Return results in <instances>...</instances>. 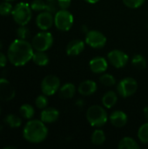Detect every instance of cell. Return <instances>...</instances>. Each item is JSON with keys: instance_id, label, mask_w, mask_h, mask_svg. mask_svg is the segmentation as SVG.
Instances as JSON below:
<instances>
[{"instance_id": "44", "label": "cell", "mask_w": 148, "mask_h": 149, "mask_svg": "<svg viewBox=\"0 0 148 149\" xmlns=\"http://www.w3.org/2000/svg\"><path fill=\"white\" fill-rule=\"evenodd\" d=\"M45 1H55V0H45Z\"/></svg>"}, {"instance_id": "26", "label": "cell", "mask_w": 148, "mask_h": 149, "mask_svg": "<svg viewBox=\"0 0 148 149\" xmlns=\"http://www.w3.org/2000/svg\"><path fill=\"white\" fill-rule=\"evenodd\" d=\"M138 138L140 141V142L147 144L148 143V122L140 126V127L138 130Z\"/></svg>"}, {"instance_id": "17", "label": "cell", "mask_w": 148, "mask_h": 149, "mask_svg": "<svg viewBox=\"0 0 148 149\" xmlns=\"http://www.w3.org/2000/svg\"><path fill=\"white\" fill-rule=\"evenodd\" d=\"M79 93L83 96H90L97 91V84L92 80H85L78 87Z\"/></svg>"}, {"instance_id": "10", "label": "cell", "mask_w": 148, "mask_h": 149, "mask_svg": "<svg viewBox=\"0 0 148 149\" xmlns=\"http://www.w3.org/2000/svg\"><path fill=\"white\" fill-rule=\"evenodd\" d=\"M108 61L115 68H123L128 62V55L120 50H113L107 55Z\"/></svg>"}, {"instance_id": "12", "label": "cell", "mask_w": 148, "mask_h": 149, "mask_svg": "<svg viewBox=\"0 0 148 149\" xmlns=\"http://www.w3.org/2000/svg\"><path fill=\"white\" fill-rule=\"evenodd\" d=\"M54 24V16L52 13L44 10L36 17V24L41 31L49 30Z\"/></svg>"}, {"instance_id": "43", "label": "cell", "mask_w": 148, "mask_h": 149, "mask_svg": "<svg viewBox=\"0 0 148 149\" xmlns=\"http://www.w3.org/2000/svg\"><path fill=\"white\" fill-rule=\"evenodd\" d=\"M3 1H8V2H13V1H16V0H3Z\"/></svg>"}, {"instance_id": "23", "label": "cell", "mask_w": 148, "mask_h": 149, "mask_svg": "<svg viewBox=\"0 0 148 149\" xmlns=\"http://www.w3.org/2000/svg\"><path fill=\"white\" fill-rule=\"evenodd\" d=\"M19 113L20 115L25 119V120H31L34 116L35 110L34 107L30 104H24L19 108Z\"/></svg>"}, {"instance_id": "30", "label": "cell", "mask_w": 148, "mask_h": 149, "mask_svg": "<svg viewBox=\"0 0 148 149\" xmlns=\"http://www.w3.org/2000/svg\"><path fill=\"white\" fill-rule=\"evenodd\" d=\"M35 105L39 109H44L48 106V99L47 96L44 95V93L42 95H39L37 97L35 100Z\"/></svg>"}, {"instance_id": "1", "label": "cell", "mask_w": 148, "mask_h": 149, "mask_svg": "<svg viewBox=\"0 0 148 149\" xmlns=\"http://www.w3.org/2000/svg\"><path fill=\"white\" fill-rule=\"evenodd\" d=\"M34 49L31 43H29L26 39L18 38L10 43L7 51V57L10 63L17 67L25 65L32 59Z\"/></svg>"}, {"instance_id": "34", "label": "cell", "mask_w": 148, "mask_h": 149, "mask_svg": "<svg viewBox=\"0 0 148 149\" xmlns=\"http://www.w3.org/2000/svg\"><path fill=\"white\" fill-rule=\"evenodd\" d=\"M58 8L61 10H67L72 3V0H57Z\"/></svg>"}, {"instance_id": "24", "label": "cell", "mask_w": 148, "mask_h": 149, "mask_svg": "<svg viewBox=\"0 0 148 149\" xmlns=\"http://www.w3.org/2000/svg\"><path fill=\"white\" fill-rule=\"evenodd\" d=\"M4 122L10 127V128H17L22 125V120L20 117H18L17 115H15L13 113H10L8 114L5 119H4Z\"/></svg>"}, {"instance_id": "28", "label": "cell", "mask_w": 148, "mask_h": 149, "mask_svg": "<svg viewBox=\"0 0 148 149\" xmlns=\"http://www.w3.org/2000/svg\"><path fill=\"white\" fill-rule=\"evenodd\" d=\"M13 10V6L10 3V2L8 1H3L2 3H0V15L3 17H6L9 16L10 14H11Z\"/></svg>"}, {"instance_id": "3", "label": "cell", "mask_w": 148, "mask_h": 149, "mask_svg": "<svg viewBox=\"0 0 148 149\" xmlns=\"http://www.w3.org/2000/svg\"><path fill=\"white\" fill-rule=\"evenodd\" d=\"M86 120L88 123L94 127H103L108 120L106 109L99 105L90 107L86 111Z\"/></svg>"}, {"instance_id": "27", "label": "cell", "mask_w": 148, "mask_h": 149, "mask_svg": "<svg viewBox=\"0 0 148 149\" xmlns=\"http://www.w3.org/2000/svg\"><path fill=\"white\" fill-rule=\"evenodd\" d=\"M99 81H100V83L103 86H108V87L113 86L116 84L115 78L112 74H109V73H104V74H102L100 76V78H99Z\"/></svg>"}, {"instance_id": "6", "label": "cell", "mask_w": 148, "mask_h": 149, "mask_svg": "<svg viewBox=\"0 0 148 149\" xmlns=\"http://www.w3.org/2000/svg\"><path fill=\"white\" fill-rule=\"evenodd\" d=\"M74 22L72 14L67 10H59L54 14V24L56 28L62 31H69Z\"/></svg>"}, {"instance_id": "35", "label": "cell", "mask_w": 148, "mask_h": 149, "mask_svg": "<svg viewBox=\"0 0 148 149\" xmlns=\"http://www.w3.org/2000/svg\"><path fill=\"white\" fill-rule=\"evenodd\" d=\"M8 57L7 55H5L3 52H0V68H3L6 65L7 61H8Z\"/></svg>"}, {"instance_id": "36", "label": "cell", "mask_w": 148, "mask_h": 149, "mask_svg": "<svg viewBox=\"0 0 148 149\" xmlns=\"http://www.w3.org/2000/svg\"><path fill=\"white\" fill-rule=\"evenodd\" d=\"M143 113H144V116L145 118L147 119V120L148 121V107H146L143 110Z\"/></svg>"}, {"instance_id": "7", "label": "cell", "mask_w": 148, "mask_h": 149, "mask_svg": "<svg viewBox=\"0 0 148 149\" xmlns=\"http://www.w3.org/2000/svg\"><path fill=\"white\" fill-rule=\"evenodd\" d=\"M138 89V83L133 78H125L120 81L117 86L118 93L123 98H128L133 95Z\"/></svg>"}, {"instance_id": "11", "label": "cell", "mask_w": 148, "mask_h": 149, "mask_svg": "<svg viewBox=\"0 0 148 149\" xmlns=\"http://www.w3.org/2000/svg\"><path fill=\"white\" fill-rule=\"evenodd\" d=\"M16 91L13 86L4 78L0 79V101L9 102L15 98Z\"/></svg>"}, {"instance_id": "4", "label": "cell", "mask_w": 148, "mask_h": 149, "mask_svg": "<svg viewBox=\"0 0 148 149\" xmlns=\"http://www.w3.org/2000/svg\"><path fill=\"white\" fill-rule=\"evenodd\" d=\"M11 16L18 25H26L31 19L32 9L29 3L20 2L13 7Z\"/></svg>"}, {"instance_id": "22", "label": "cell", "mask_w": 148, "mask_h": 149, "mask_svg": "<svg viewBox=\"0 0 148 149\" xmlns=\"http://www.w3.org/2000/svg\"><path fill=\"white\" fill-rule=\"evenodd\" d=\"M92 143L96 146L103 145L106 141V134L101 129H96L92 134Z\"/></svg>"}, {"instance_id": "19", "label": "cell", "mask_w": 148, "mask_h": 149, "mask_svg": "<svg viewBox=\"0 0 148 149\" xmlns=\"http://www.w3.org/2000/svg\"><path fill=\"white\" fill-rule=\"evenodd\" d=\"M117 101H118V95L113 91L107 92L102 97V104H103V107H106V108H108V109L113 107L116 105Z\"/></svg>"}, {"instance_id": "38", "label": "cell", "mask_w": 148, "mask_h": 149, "mask_svg": "<svg viewBox=\"0 0 148 149\" xmlns=\"http://www.w3.org/2000/svg\"><path fill=\"white\" fill-rule=\"evenodd\" d=\"M82 31L83 32H85V33H87L89 31V30H87V26L86 25H83L82 26Z\"/></svg>"}, {"instance_id": "29", "label": "cell", "mask_w": 148, "mask_h": 149, "mask_svg": "<svg viewBox=\"0 0 148 149\" xmlns=\"http://www.w3.org/2000/svg\"><path fill=\"white\" fill-rule=\"evenodd\" d=\"M32 10L34 11H44L46 8V2L45 0H33L30 4Z\"/></svg>"}, {"instance_id": "15", "label": "cell", "mask_w": 148, "mask_h": 149, "mask_svg": "<svg viewBox=\"0 0 148 149\" xmlns=\"http://www.w3.org/2000/svg\"><path fill=\"white\" fill-rule=\"evenodd\" d=\"M59 112L54 107H45L40 114V120L45 124H51L58 120Z\"/></svg>"}, {"instance_id": "41", "label": "cell", "mask_w": 148, "mask_h": 149, "mask_svg": "<svg viewBox=\"0 0 148 149\" xmlns=\"http://www.w3.org/2000/svg\"><path fill=\"white\" fill-rule=\"evenodd\" d=\"M2 48H3V44H2V42L0 41V51L2 50Z\"/></svg>"}, {"instance_id": "9", "label": "cell", "mask_w": 148, "mask_h": 149, "mask_svg": "<svg viewBox=\"0 0 148 149\" xmlns=\"http://www.w3.org/2000/svg\"><path fill=\"white\" fill-rule=\"evenodd\" d=\"M85 43L92 48L100 49L106 45V38L99 31L92 30L85 34Z\"/></svg>"}, {"instance_id": "42", "label": "cell", "mask_w": 148, "mask_h": 149, "mask_svg": "<svg viewBox=\"0 0 148 149\" xmlns=\"http://www.w3.org/2000/svg\"><path fill=\"white\" fill-rule=\"evenodd\" d=\"M3 126H2V125H0V132H1V131H3Z\"/></svg>"}, {"instance_id": "18", "label": "cell", "mask_w": 148, "mask_h": 149, "mask_svg": "<svg viewBox=\"0 0 148 149\" xmlns=\"http://www.w3.org/2000/svg\"><path fill=\"white\" fill-rule=\"evenodd\" d=\"M58 92L60 98L65 100L72 99L76 93V86L72 83H66L60 86Z\"/></svg>"}, {"instance_id": "31", "label": "cell", "mask_w": 148, "mask_h": 149, "mask_svg": "<svg viewBox=\"0 0 148 149\" xmlns=\"http://www.w3.org/2000/svg\"><path fill=\"white\" fill-rule=\"evenodd\" d=\"M17 36L18 38L26 39L30 36V30L26 27V25H19L17 29Z\"/></svg>"}, {"instance_id": "45", "label": "cell", "mask_w": 148, "mask_h": 149, "mask_svg": "<svg viewBox=\"0 0 148 149\" xmlns=\"http://www.w3.org/2000/svg\"><path fill=\"white\" fill-rule=\"evenodd\" d=\"M0 114H1V108H0Z\"/></svg>"}, {"instance_id": "8", "label": "cell", "mask_w": 148, "mask_h": 149, "mask_svg": "<svg viewBox=\"0 0 148 149\" xmlns=\"http://www.w3.org/2000/svg\"><path fill=\"white\" fill-rule=\"evenodd\" d=\"M60 88V80L55 75L45 76L41 82V91L46 96L54 95Z\"/></svg>"}, {"instance_id": "20", "label": "cell", "mask_w": 148, "mask_h": 149, "mask_svg": "<svg viewBox=\"0 0 148 149\" xmlns=\"http://www.w3.org/2000/svg\"><path fill=\"white\" fill-rule=\"evenodd\" d=\"M31 60L38 66H45L49 64V57L44 52H34Z\"/></svg>"}, {"instance_id": "2", "label": "cell", "mask_w": 148, "mask_h": 149, "mask_svg": "<svg viewBox=\"0 0 148 149\" xmlns=\"http://www.w3.org/2000/svg\"><path fill=\"white\" fill-rule=\"evenodd\" d=\"M48 135L45 123L41 120H30L23 129V137L30 143L38 144L43 142Z\"/></svg>"}, {"instance_id": "33", "label": "cell", "mask_w": 148, "mask_h": 149, "mask_svg": "<svg viewBox=\"0 0 148 149\" xmlns=\"http://www.w3.org/2000/svg\"><path fill=\"white\" fill-rule=\"evenodd\" d=\"M58 3L56 2V0L55 1H46V8H45L46 11L55 14L58 11Z\"/></svg>"}, {"instance_id": "5", "label": "cell", "mask_w": 148, "mask_h": 149, "mask_svg": "<svg viewBox=\"0 0 148 149\" xmlns=\"http://www.w3.org/2000/svg\"><path fill=\"white\" fill-rule=\"evenodd\" d=\"M31 45L35 51L46 52L53 45V36L51 32L43 31L32 38Z\"/></svg>"}, {"instance_id": "39", "label": "cell", "mask_w": 148, "mask_h": 149, "mask_svg": "<svg viewBox=\"0 0 148 149\" xmlns=\"http://www.w3.org/2000/svg\"><path fill=\"white\" fill-rule=\"evenodd\" d=\"M85 2H87V3H98L99 0H85Z\"/></svg>"}, {"instance_id": "13", "label": "cell", "mask_w": 148, "mask_h": 149, "mask_svg": "<svg viewBox=\"0 0 148 149\" xmlns=\"http://www.w3.org/2000/svg\"><path fill=\"white\" fill-rule=\"evenodd\" d=\"M127 115L125 112L120 111V110H116L111 113L109 116V120L111 124L118 128L123 127L126 125L127 123Z\"/></svg>"}, {"instance_id": "32", "label": "cell", "mask_w": 148, "mask_h": 149, "mask_svg": "<svg viewBox=\"0 0 148 149\" xmlns=\"http://www.w3.org/2000/svg\"><path fill=\"white\" fill-rule=\"evenodd\" d=\"M122 1L124 4L126 5L127 7L135 9V8L140 7L145 3L146 0H122Z\"/></svg>"}, {"instance_id": "25", "label": "cell", "mask_w": 148, "mask_h": 149, "mask_svg": "<svg viewBox=\"0 0 148 149\" xmlns=\"http://www.w3.org/2000/svg\"><path fill=\"white\" fill-rule=\"evenodd\" d=\"M132 64L135 68H137L139 70H142V69L146 68V66H147V59L143 55L136 54L132 58Z\"/></svg>"}, {"instance_id": "21", "label": "cell", "mask_w": 148, "mask_h": 149, "mask_svg": "<svg viewBox=\"0 0 148 149\" xmlns=\"http://www.w3.org/2000/svg\"><path fill=\"white\" fill-rule=\"evenodd\" d=\"M118 148L120 149H138L140 148V145L134 139L131 137H124L120 140Z\"/></svg>"}, {"instance_id": "16", "label": "cell", "mask_w": 148, "mask_h": 149, "mask_svg": "<svg viewBox=\"0 0 148 149\" xmlns=\"http://www.w3.org/2000/svg\"><path fill=\"white\" fill-rule=\"evenodd\" d=\"M85 49V43L80 39H73L66 45V53L69 56H77Z\"/></svg>"}, {"instance_id": "14", "label": "cell", "mask_w": 148, "mask_h": 149, "mask_svg": "<svg viewBox=\"0 0 148 149\" xmlns=\"http://www.w3.org/2000/svg\"><path fill=\"white\" fill-rule=\"evenodd\" d=\"M90 69L94 73H102L105 72L108 68V62L103 57L93 58L89 62Z\"/></svg>"}, {"instance_id": "40", "label": "cell", "mask_w": 148, "mask_h": 149, "mask_svg": "<svg viewBox=\"0 0 148 149\" xmlns=\"http://www.w3.org/2000/svg\"><path fill=\"white\" fill-rule=\"evenodd\" d=\"M3 148H16L15 147H12V146H10V147H4Z\"/></svg>"}, {"instance_id": "37", "label": "cell", "mask_w": 148, "mask_h": 149, "mask_svg": "<svg viewBox=\"0 0 148 149\" xmlns=\"http://www.w3.org/2000/svg\"><path fill=\"white\" fill-rule=\"evenodd\" d=\"M76 105H77L79 107H82L85 105V103H84V101H83L82 100H79L76 102Z\"/></svg>"}]
</instances>
